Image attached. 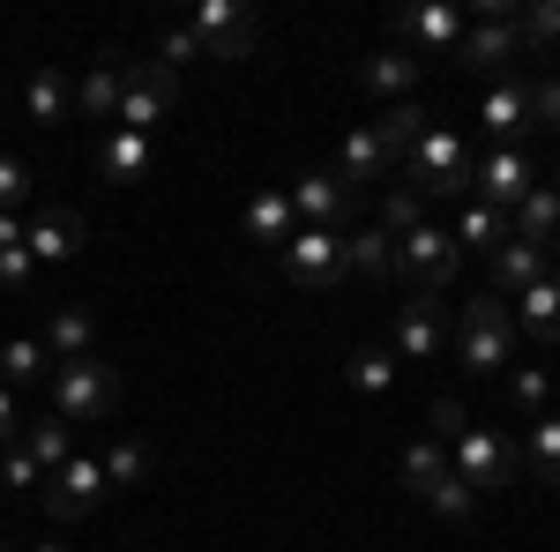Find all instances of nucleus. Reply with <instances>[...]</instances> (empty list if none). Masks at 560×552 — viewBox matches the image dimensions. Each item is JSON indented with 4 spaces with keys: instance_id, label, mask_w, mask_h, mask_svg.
Instances as JSON below:
<instances>
[{
    "instance_id": "obj_42",
    "label": "nucleus",
    "mask_w": 560,
    "mask_h": 552,
    "mask_svg": "<svg viewBox=\"0 0 560 552\" xmlns=\"http://www.w3.org/2000/svg\"><path fill=\"white\" fill-rule=\"evenodd\" d=\"M158 60H165V68H187V60H202V38H195L187 23H165V31H158Z\"/></svg>"
},
{
    "instance_id": "obj_44",
    "label": "nucleus",
    "mask_w": 560,
    "mask_h": 552,
    "mask_svg": "<svg viewBox=\"0 0 560 552\" xmlns=\"http://www.w3.org/2000/svg\"><path fill=\"white\" fill-rule=\"evenodd\" d=\"M23 195H31V165L0 150V216H15V202H23Z\"/></svg>"
},
{
    "instance_id": "obj_13",
    "label": "nucleus",
    "mask_w": 560,
    "mask_h": 552,
    "mask_svg": "<svg viewBox=\"0 0 560 552\" xmlns=\"http://www.w3.org/2000/svg\"><path fill=\"white\" fill-rule=\"evenodd\" d=\"M441 343H448V329H441V292H411L396 306L388 351H396V359H441Z\"/></svg>"
},
{
    "instance_id": "obj_45",
    "label": "nucleus",
    "mask_w": 560,
    "mask_h": 552,
    "mask_svg": "<svg viewBox=\"0 0 560 552\" xmlns=\"http://www.w3.org/2000/svg\"><path fill=\"white\" fill-rule=\"evenodd\" d=\"M530 128H560V75L530 83Z\"/></svg>"
},
{
    "instance_id": "obj_11",
    "label": "nucleus",
    "mask_w": 560,
    "mask_h": 552,
    "mask_svg": "<svg viewBox=\"0 0 560 552\" xmlns=\"http://www.w3.org/2000/svg\"><path fill=\"white\" fill-rule=\"evenodd\" d=\"M38 501H45V515H52V522H83V515H97V501H105V470H97V456L60 463L38 485Z\"/></svg>"
},
{
    "instance_id": "obj_39",
    "label": "nucleus",
    "mask_w": 560,
    "mask_h": 552,
    "mask_svg": "<svg viewBox=\"0 0 560 552\" xmlns=\"http://www.w3.org/2000/svg\"><path fill=\"white\" fill-rule=\"evenodd\" d=\"M427 508L441 515V522H471L478 493H471V485H464V478H441V485H433V493H427Z\"/></svg>"
},
{
    "instance_id": "obj_7",
    "label": "nucleus",
    "mask_w": 560,
    "mask_h": 552,
    "mask_svg": "<svg viewBox=\"0 0 560 552\" xmlns=\"http://www.w3.org/2000/svg\"><path fill=\"white\" fill-rule=\"evenodd\" d=\"M187 31L202 38V60H247L255 38H261V15L247 0H195Z\"/></svg>"
},
{
    "instance_id": "obj_41",
    "label": "nucleus",
    "mask_w": 560,
    "mask_h": 552,
    "mask_svg": "<svg viewBox=\"0 0 560 552\" xmlns=\"http://www.w3.org/2000/svg\"><path fill=\"white\" fill-rule=\"evenodd\" d=\"M0 292H38V261H31V247H0Z\"/></svg>"
},
{
    "instance_id": "obj_36",
    "label": "nucleus",
    "mask_w": 560,
    "mask_h": 552,
    "mask_svg": "<svg viewBox=\"0 0 560 552\" xmlns=\"http://www.w3.org/2000/svg\"><path fill=\"white\" fill-rule=\"evenodd\" d=\"M523 463L538 470V485H560V419H538V425H530Z\"/></svg>"
},
{
    "instance_id": "obj_48",
    "label": "nucleus",
    "mask_w": 560,
    "mask_h": 552,
    "mask_svg": "<svg viewBox=\"0 0 560 552\" xmlns=\"http://www.w3.org/2000/svg\"><path fill=\"white\" fill-rule=\"evenodd\" d=\"M31 552H68V545H60V538H45V545H31Z\"/></svg>"
},
{
    "instance_id": "obj_27",
    "label": "nucleus",
    "mask_w": 560,
    "mask_h": 552,
    "mask_svg": "<svg viewBox=\"0 0 560 552\" xmlns=\"http://www.w3.org/2000/svg\"><path fill=\"white\" fill-rule=\"evenodd\" d=\"M538 277H560V269L546 261V247H530V239H509V247L493 255V292L516 298V292H530Z\"/></svg>"
},
{
    "instance_id": "obj_15",
    "label": "nucleus",
    "mask_w": 560,
    "mask_h": 552,
    "mask_svg": "<svg viewBox=\"0 0 560 552\" xmlns=\"http://www.w3.org/2000/svg\"><path fill=\"white\" fill-rule=\"evenodd\" d=\"M128 52H97V60H90V75L83 83H75V113H83V120H113V113H120V97H128Z\"/></svg>"
},
{
    "instance_id": "obj_18",
    "label": "nucleus",
    "mask_w": 560,
    "mask_h": 552,
    "mask_svg": "<svg viewBox=\"0 0 560 552\" xmlns=\"http://www.w3.org/2000/svg\"><path fill=\"white\" fill-rule=\"evenodd\" d=\"M419 52H404V45H382V52H366L359 60V90H374V97H388V105H404L411 90H419Z\"/></svg>"
},
{
    "instance_id": "obj_50",
    "label": "nucleus",
    "mask_w": 560,
    "mask_h": 552,
    "mask_svg": "<svg viewBox=\"0 0 560 552\" xmlns=\"http://www.w3.org/2000/svg\"><path fill=\"white\" fill-rule=\"evenodd\" d=\"M553 195H560V187H553Z\"/></svg>"
},
{
    "instance_id": "obj_34",
    "label": "nucleus",
    "mask_w": 560,
    "mask_h": 552,
    "mask_svg": "<svg viewBox=\"0 0 560 552\" xmlns=\"http://www.w3.org/2000/svg\"><path fill=\"white\" fill-rule=\"evenodd\" d=\"M396 366H404L396 351H351L345 381L359 388V396H388V388H396Z\"/></svg>"
},
{
    "instance_id": "obj_22",
    "label": "nucleus",
    "mask_w": 560,
    "mask_h": 552,
    "mask_svg": "<svg viewBox=\"0 0 560 552\" xmlns=\"http://www.w3.org/2000/svg\"><path fill=\"white\" fill-rule=\"evenodd\" d=\"M337 172H345L359 195H366L374 179H388V172H396V157H388V142H382V134H374V120L345 134V150H337Z\"/></svg>"
},
{
    "instance_id": "obj_19",
    "label": "nucleus",
    "mask_w": 560,
    "mask_h": 552,
    "mask_svg": "<svg viewBox=\"0 0 560 552\" xmlns=\"http://www.w3.org/2000/svg\"><path fill=\"white\" fill-rule=\"evenodd\" d=\"M345 277L359 284H396V232H382V224H359V232H345Z\"/></svg>"
},
{
    "instance_id": "obj_31",
    "label": "nucleus",
    "mask_w": 560,
    "mask_h": 552,
    "mask_svg": "<svg viewBox=\"0 0 560 552\" xmlns=\"http://www.w3.org/2000/svg\"><path fill=\"white\" fill-rule=\"evenodd\" d=\"M0 381H8V388L52 381V359H45V343H38V337H15V343H0Z\"/></svg>"
},
{
    "instance_id": "obj_30",
    "label": "nucleus",
    "mask_w": 560,
    "mask_h": 552,
    "mask_svg": "<svg viewBox=\"0 0 560 552\" xmlns=\"http://www.w3.org/2000/svg\"><path fill=\"white\" fill-rule=\"evenodd\" d=\"M23 448H31V463L52 478L60 463H75V425H68V419H38L31 433H23Z\"/></svg>"
},
{
    "instance_id": "obj_12",
    "label": "nucleus",
    "mask_w": 560,
    "mask_h": 552,
    "mask_svg": "<svg viewBox=\"0 0 560 552\" xmlns=\"http://www.w3.org/2000/svg\"><path fill=\"white\" fill-rule=\"evenodd\" d=\"M471 187H478V202H493V210L509 216L523 195L538 187V157H530V150H486L471 165Z\"/></svg>"
},
{
    "instance_id": "obj_49",
    "label": "nucleus",
    "mask_w": 560,
    "mask_h": 552,
    "mask_svg": "<svg viewBox=\"0 0 560 552\" xmlns=\"http://www.w3.org/2000/svg\"><path fill=\"white\" fill-rule=\"evenodd\" d=\"M0 552H8V545H0Z\"/></svg>"
},
{
    "instance_id": "obj_32",
    "label": "nucleus",
    "mask_w": 560,
    "mask_h": 552,
    "mask_svg": "<svg viewBox=\"0 0 560 552\" xmlns=\"http://www.w3.org/2000/svg\"><path fill=\"white\" fill-rule=\"evenodd\" d=\"M441 478H456V470H448V448H441V441H411V448H404V485L427 501Z\"/></svg>"
},
{
    "instance_id": "obj_26",
    "label": "nucleus",
    "mask_w": 560,
    "mask_h": 552,
    "mask_svg": "<svg viewBox=\"0 0 560 552\" xmlns=\"http://www.w3.org/2000/svg\"><path fill=\"white\" fill-rule=\"evenodd\" d=\"M150 157H158V150H150V134H128V128H113L105 142H97V172H105L113 187H135V179L150 172Z\"/></svg>"
},
{
    "instance_id": "obj_20",
    "label": "nucleus",
    "mask_w": 560,
    "mask_h": 552,
    "mask_svg": "<svg viewBox=\"0 0 560 552\" xmlns=\"http://www.w3.org/2000/svg\"><path fill=\"white\" fill-rule=\"evenodd\" d=\"M509 232L530 239V247H546V261L560 269V195H553V187H530L516 210H509Z\"/></svg>"
},
{
    "instance_id": "obj_21",
    "label": "nucleus",
    "mask_w": 560,
    "mask_h": 552,
    "mask_svg": "<svg viewBox=\"0 0 560 552\" xmlns=\"http://www.w3.org/2000/svg\"><path fill=\"white\" fill-rule=\"evenodd\" d=\"M38 343H45V359H60V366H68V359H97V321H90V306H52Z\"/></svg>"
},
{
    "instance_id": "obj_5",
    "label": "nucleus",
    "mask_w": 560,
    "mask_h": 552,
    "mask_svg": "<svg viewBox=\"0 0 560 552\" xmlns=\"http://www.w3.org/2000/svg\"><path fill=\"white\" fill-rule=\"evenodd\" d=\"M448 470H456L471 493H501V485H516L523 448L501 433V425H464V433H456V448H448Z\"/></svg>"
},
{
    "instance_id": "obj_14",
    "label": "nucleus",
    "mask_w": 560,
    "mask_h": 552,
    "mask_svg": "<svg viewBox=\"0 0 560 552\" xmlns=\"http://www.w3.org/2000/svg\"><path fill=\"white\" fill-rule=\"evenodd\" d=\"M478 128L493 134L501 150H523V134H530V83H493L478 97Z\"/></svg>"
},
{
    "instance_id": "obj_8",
    "label": "nucleus",
    "mask_w": 560,
    "mask_h": 552,
    "mask_svg": "<svg viewBox=\"0 0 560 552\" xmlns=\"http://www.w3.org/2000/svg\"><path fill=\"white\" fill-rule=\"evenodd\" d=\"M292 210H300V224H314V232H359V187H351L337 165L300 172Z\"/></svg>"
},
{
    "instance_id": "obj_2",
    "label": "nucleus",
    "mask_w": 560,
    "mask_h": 552,
    "mask_svg": "<svg viewBox=\"0 0 560 552\" xmlns=\"http://www.w3.org/2000/svg\"><path fill=\"white\" fill-rule=\"evenodd\" d=\"M516 15H523V0H478L471 15H464V38H456L448 60H456L464 75H501V68H516L523 60Z\"/></svg>"
},
{
    "instance_id": "obj_24",
    "label": "nucleus",
    "mask_w": 560,
    "mask_h": 552,
    "mask_svg": "<svg viewBox=\"0 0 560 552\" xmlns=\"http://www.w3.org/2000/svg\"><path fill=\"white\" fill-rule=\"evenodd\" d=\"M23 247H31V261H75L83 255V216L75 210H45L38 224H31V232H23Z\"/></svg>"
},
{
    "instance_id": "obj_47",
    "label": "nucleus",
    "mask_w": 560,
    "mask_h": 552,
    "mask_svg": "<svg viewBox=\"0 0 560 552\" xmlns=\"http://www.w3.org/2000/svg\"><path fill=\"white\" fill-rule=\"evenodd\" d=\"M23 232H31L23 216H0V247H23Z\"/></svg>"
},
{
    "instance_id": "obj_3",
    "label": "nucleus",
    "mask_w": 560,
    "mask_h": 552,
    "mask_svg": "<svg viewBox=\"0 0 560 552\" xmlns=\"http://www.w3.org/2000/svg\"><path fill=\"white\" fill-rule=\"evenodd\" d=\"M456 359L471 374H509L516 366V314L501 298H464V314H456Z\"/></svg>"
},
{
    "instance_id": "obj_16",
    "label": "nucleus",
    "mask_w": 560,
    "mask_h": 552,
    "mask_svg": "<svg viewBox=\"0 0 560 552\" xmlns=\"http://www.w3.org/2000/svg\"><path fill=\"white\" fill-rule=\"evenodd\" d=\"M396 38H404V52L419 45V52H441V60H448L456 38H464V8H441V0H433V8H404V15H396Z\"/></svg>"
},
{
    "instance_id": "obj_17",
    "label": "nucleus",
    "mask_w": 560,
    "mask_h": 552,
    "mask_svg": "<svg viewBox=\"0 0 560 552\" xmlns=\"http://www.w3.org/2000/svg\"><path fill=\"white\" fill-rule=\"evenodd\" d=\"M300 232V210H292V187H261L247 216H240V239H255V247H277L284 255V239Z\"/></svg>"
},
{
    "instance_id": "obj_4",
    "label": "nucleus",
    "mask_w": 560,
    "mask_h": 552,
    "mask_svg": "<svg viewBox=\"0 0 560 552\" xmlns=\"http://www.w3.org/2000/svg\"><path fill=\"white\" fill-rule=\"evenodd\" d=\"M45 388H52V419H68V425H90V419L120 411V374L105 359H68V366H52Z\"/></svg>"
},
{
    "instance_id": "obj_35",
    "label": "nucleus",
    "mask_w": 560,
    "mask_h": 552,
    "mask_svg": "<svg viewBox=\"0 0 560 552\" xmlns=\"http://www.w3.org/2000/svg\"><path fill=\"white\" fill-rule=\"evenodd\" d=\"M97 470H105V485H142V478L158 470V456H150L142 441H113V448L97 456Z\"/></svg>"
},
{
    "instance_id": "obj_40",
    "label": "nucleus",
    "mask_w": 560,
    "mask_h": 552,
    "mask_svg": "<svg viewBox=\"0 0 560 552\" xmlns=\"http://www.w3.org/2000/svg\"><path fill=\"white\" fill-rule=\"evenodd\" d=\"M546 396H553V374L546 366H509V403L516 411H538Z\"/></svg>"
},
{
    "instance_id": "obj_43",
    "label": "nucleus",
    "mask_w": 560,
    "mask_h": 552,
    "mask_svg": "<svg viewBox=\"0 0 560 552\" xmlns=\"http://www.w3.org/2000/svg\"><path fill=\"white\" fill-rule=\"evenodd\" d=\"M427 441H441V448H456V433H464V425H471V411H464V403H456V396H441V403H433L427 411Z\"/></svg>"
},
{
    "instance_id": "obj_37",
    "label": "nucleus",
    "mask_w": 560,
    "mask_h": 552,
    "mask_svg": "<svg viewBox=\"0 0 560 552\" xmlns=\"http://www.w3.org/2000/svg\"><path fill=\"white\" fill-rule=\"evenodd\" d=\"M419 224H427L419 187H388V195H382V232H396V239H404V232H419Z\"/></svg>"
},
{
    "instance_id": "obj_10",
    "label": "nucleus",
    "mask_w": 560,
    "mask_h": 552,
    "mask_svg": "<svg viewBox=\"0 0 560 552\" xmlns=\"http://www.w3.org/2000/svg\"><path fill=\"white\" fill-rule=\"evenodd\" d=\"M456 269H464V255H456V239H448L441 224H419V232L396 239V277H404L411 292H448Z\"/></svg>"
},
{
    "instance_id": "obj_6",
    "label": "nucleus",
    "mask_w": 560,
    "mask_h": 552,
    "mask_svg": "<svg viewBox=\"0 0 560 552\" xmlns=\"http://www.w3.org/2000/svg\"><path fill=\"white\" fill-rule=\"evenodd\" d=\"M173 97H179V68H165V60H135V68H128V97H120L113 128L158 134L165 120H173Z\"/></svg>"
},
{
    "instance_id": "obj_33",
    "label": "nucleus",
    "mask_w": 560,
    "mask_h": 552,
    "mask_svg": "<svg viewBox=\"0 0 560 552\" xmlns=\"http://www.w3.org/2000/svg\"><path fill=\"white\" fill-rule=\"evenodd\" d=\"M516 38H523V60L553 52L560 45V0H530V8L516 15Z\"/></svg>"
},
{
    "instance_id": "obj_25",
    "label": "nucleus",
    "mask_w": 560,
    "mask_h": 552,
    "mask_svg": "<svg viewBox=\"0 0 560 552\" xmlns=\"http://www.w3.org/2000/svg\"><path fill=\"white\" fill-rule=\"evenodd\" d=\"M516 337L560 343V277H538L530 292H516Z\"/></svg>"
},
{
    "instance_id": "obj_38",
    "label": "nucleus",
    "mask_w": 560,
    "mask_h": 552,
    "mask_svg": "<svg viewBox=\"0 0 560 552\" xmlns=\"http://www.w3.org/2000/svg\"><path fill=\"white\" fill-rule=\"evenodd\" d=\"M45 485V470L31 463V448L15 441V448H0V493H38Z\"/></svg>"
},
{
    "instance_id": "obj_29",
    "label": "nucleus",
    "mask_w": 560,
    "mask_h": 552,
    "mask_svg": "<svg viewBox=\"0 0 560 552\" xmlns=\"http://www.w3.org/2000/svg\"><path fill=\"white\" fill-rule=\"evenodd\" d=\"M433 128V113L427 105H419V97H404V105H388L382 120H374V134H382L388 142V157H396V165H404V157H411V142H419V134Z\"/></svg>"
},
{
    "instance_id": "obj_46",
    "label": "nucleus",
    "mask_w": 560,
    "mask_h": 552,
    "mask_svg": "<svg viewBox=\"0 0 560 552\" xmlns=\"http://www.w3.org/2000/svg\"><path fill=\"white\" fill-rule=\"evenodd\" d=\"M15 433H23V419H15V388L0 381V448H15Z\"/></svg>"
},
{
    "instance_id": "obj_1",
    "label": "nucleus",
    "mask_w": 560,
    "mask_h": 552,
    "mask_svg": "<svg viewBox=\"0 0 560 552\" xmlns=\"http://www.w3.org/2000/svg\"><path fill=\"white\" fill-rule=\"evenodd\" d=\"M471 142L456 128H427L411 142V157H404V187H419V202H471Z\"/></svg>"
},
{
    "instance_id": "obj_9",
    "label": "nucleus",
    "mask_w": 560,
    "mask_h": 552,
    "mask_svg": "<svg viewBox=\"0 0 560 552\" xmlns=\"http://www.w3.org/2000/svg\"><path fill=\"white\" fill-rule=\"evenodd\" d=\"M284 277L300 284V292H345V232H314L300 224L292 239H284Z\"/></svg>"
},
{
    "instance_id": "obj_28",
    "label": "nucleus",
    "mask_w": 560,
    "mask_h": 552,
    "mask_svg": "<svg viewBox=\"0 0 560 552\" xmlns=\"http://www.w3.org/2000/svg\"><path fill=\"white\" fill-rule=\"evenodd\" d=\"M448 239H456V255H464V247H478V255H501V247H509V239H516V232H509V216L493 210V202H464V216H456V232H448Z\"/></svg>"
},
{
    "instance_id": "obj_23",
    "label": "nucleus",
    "mask_w": 560,
    "mask_h": 552,
    "mask_svg": "<svg viewBox=\"0 0 560 552\" xmlns=\"http://www.w3.org/2000/svg\"><path fill=\"white\" fill-rule=\"evenodd\" d=\"M75 113V83L60 75V68H31V83H23V120L31 128H60Z\"/></svg>"
}]
</instances>
